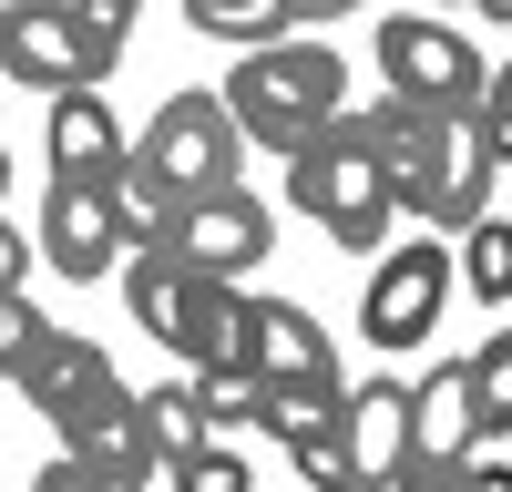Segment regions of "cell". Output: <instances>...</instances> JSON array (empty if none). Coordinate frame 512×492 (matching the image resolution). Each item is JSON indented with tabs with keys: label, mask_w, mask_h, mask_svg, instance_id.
<instances>
[{
	"label": "cell",
	"mask_w": 512,
	"mask_h": 492,
	"mask_svg": "<svg viewBox=\"0 0 512 492\" xmlns=\"http://www.w3.org/2000/svg\"><path fill=\"white\" fill-rule=\"evenodd\" d=\"M21 400L62 431V451H52V472H41V492H82V482H164V472H175V462L154 451L134 390H123L113 349L72 339V328H52V339L31 349Z\"/></svg>",
	"instance_id": "obj_1"
},
{
	"label": "cell",
	"mask_w": 512,
	"mask_h": 492,
	"mask_svg": "<svg viewBox=\"0 0 512 492\" xmlns=\"http://www.w3.org/2000/svg\"><path fill=\"white\" fill-rule=\"evenodd\" d=\"M379 123V154H390V195H400V216L410 226H472L482 205H492V175H502V154L482 134V113L472 103H400V93H379L369 103Z\"/></svg>",
	"instance_id": "obj_2"
},
{
	"label": "cell",
	"mask_w": 512,
	"mask_h": 492,
	"mask_svg": "<svg viewBox=\"0 0 512 492\" xmlns=\"http://www.w3.org/2000/svg\"><path fill=\"white\" fill-rule=\"evenodd\" d=\"M236 144H246V134H236L226 93H175V103H154V123L123 144V175H113L134 236H164L195 195L236 185Z\"/></svg>",
	"instance_id": "obj_3"
},
{
	"label": "cell",
	"mask_w": 512,
	"mask_h": 492,
	"mask_svg": "<svg viewBox=\"0 0 512 492\" xmlns=\"http://www.w3.org/2000/svg\"><path fill=\"white\" fill-rule=\"evenodd\" d=\"M287 205H297V216H318L338 246L379 257V246H390V216H400V195H390V154H379V123L338 103L318 134L287 154Z\"/></svg>",
	"instance_id": "obj_4"
},
{
	"label": "cell",
	"mask_w": 512,
	"mask_h": 492,
	"mask_svg": "<svg viewBox=\"0 0 512 492\" xmlns=\"http://www.w3.org/2000/svg\"><path fill=\"white\" fill-rule=\"evenodd\" d=\"M338 103H349V62H338L328 41H297V31L246 41L236 72H226V113H236V134H256L267 154H297Z\"/></svg>",
	"instance_id": "obj_5"
},
{
	"label": "cell",
	"mask_w": 512,
	"mask_h": 492,
	"mask_svg": "<svg viewBox=\"0 0 512 492\" xmlns=\"http://www.w3.org/2000/svg\"><path fill=\"white\" fill-rule=\"evenodd\" d=\"M113 277H123V298H134V328H154V339L175 349L185 369H205V359L236 349V277L175 257L164 236H134Z\"/></svg>",
	"instance_id": "obj_6"
},
{
	"label": "cell",
	"mask_w": 512,
	"mask_h": 492,
	"mask_svg": "<svg viewBox=\"0 0 512 492\" xmlns=\"http://www.w3.org/2000/svg\"><path fill=\"white\" fill-rule=\"evenodd\" d=\"M441 298H451V246H431V236L379 246V267L359 287V339L400 359V349H420L441 328Z\"/></svg>",
	"instance_id": "obj_7"
},
{
	"label": "cell",
	"mask_w": 512,
	"mask_h": 492,
	"mask_svg": "<svg viewBox=\"0 0 512 492\" xmlns=\"http://www.w3.org/2000/svg\"><path fill=\"white\" fill-rule=\"evenodd\" d=\"M113 62L93 52L72 0H0V82L21 93H62V82H103Z\"/></svg>",
	"instance_id": "obj_8"
},
{
	"label": "cell",
	"mask_w": 512,
	"mask_h": 492,
	"mask_svg": "<svg viewBox=\"0 0 512 492\" xmlns=\"http://www.w3.org/2000/svg\"><path fill=\"white\" fill-rule=\"evenodd\" d=\"M123 246H134V216H123V195H113V185H82V175H52L31 257H52L72 287H93V277H113V267H123Z\"/></svg>",
	"instance_id": "obj_9"
},
{
	"label": "cell",
	"mask_w": 512,
	"mask_h": 492,
	"mask_svg": "<svg viewBox=\"0 0 512 492\" xmlns=\"http://www.w3.org/2000/svg\"><path fill=\"white\" fill-rule=\"evenodd\" d=\"M379 72H390L400 103H472L482 113V52L451 21H379Z\"/></svg>",
	"instance_id": "obj_10"
},
{
	"label": "cell",
	"mask_w": 512,
	"mask_h": 492,
	"mask_svg": "<svg viewBox=\"0 0 512 492\" xmlns=\"http://www.w3.org/2000/svg\"><path fill=\"white\" fill-rule=\"evenodd\" d=\"M164 246L195 267H216V277H256L267 267V246H277V216L256 205L246 185H216V195H195L175 226H164Z\"/></svg>",
	"instance_id": "obj_11"
},
{
	"label": "cell",
	"mask_w": 512,
	"mask_h": 492,
	"mask_svg": "<svg viewBox=\"0 0 512 492\" xmlns=\"http://www.w3.org/2000/svg\"><path fill=\"white\" fill-rule=\"evenodd\" d=\"M226 359H246L256 380H318V390H338V349H328V328L297 298H236V349Z\"/></svg>",
	"instance_id": "obj_12"
},
{
	"label": "cell",
	"mask_w": 512,
	"mask_h": 492,
	"mask_svg": "<svg viewBox=\"0 0 512 492\" xmlns=\"http://www.w3.org/2000/svg\"><path fill=\"white\" fill-rule=\"evenodd\" d=\"M472 369L461 359H441L431 380H410V441H400V472L390 482H441V472H461L472 462Z\"/></svg>",
	"instance_id": "obj_13"
},
{
	"label": "cell",
	"mask_w": 512,
	"mask_h": 492,
	"mask_svg": "<svg viewBox=\"0 0 512 492\" xmlns=\"http://www.w3.org/2000/svg\"><path fill=\"white\" fill-rule=\"evenodd\" d=\"M41 154H52V175H82V185H113V175H123V123L103 113L93 82H62V93H52Z\"/></svg>",
	"instance_id": "obj_14"
},
{
	"label": "cell",
	"mask_w": 512,
	"mask_h": 492,
	"mask_svg": "<svg viewBox=\"0 0 512 492\" xmlns=\"http://www.w3.org/2000/svg\"><path fill=\"white\" fill-rule=\"evenodd\" d=\"M400 441H410V390L400 380H359L349 390V472L359 482H390L400 472Z\"/></svg>",
	"instance_id": "obj_15"
},
{
	"label": "cell",
	"mask_w": 512,
	"mask_h": 492,
	"mask_svg": "<svg viewBox=\"0 0 512 492\" xmlns=\"http://www.w3.org/2000/svg\"><path fill=\"white\" fill-rule=\"evenodd\" d=\"M451 246H461V257H451V277L472 287L482 308H502V298H512V216H492V205H482L472 226H451Z\"/></svg>",
	"instance_id": "obj_16"
},
{
	"label": "cell",
	"mask_w": 512,
	"mask_h": 492,
	"mask_svg": "<svg viewBox=\"0 0 512 492\" xmlns=\"http://www.w3.org/2000/svg\"><path fill=\"white\" fill-rule=\"evenodd\" d=\"M185 21L205 41H226V52H246V41H277L308 21V0H185Z\"/></svg>",
	"instance_id": "obj_17"
},
{
	"label": "cell",
	"mask_w": 512,
	"mask_h": 492,
	"mask_svg": "<svg viewBox=\"0 0 512 492\" xmlns=\"http://www.w3.org/2000/svg\"><path fill=\"white\" fill-rule=\"evenodd\" d=\"M134 410H144V431H154V451H164V462H185V451L216 431V421H205L195 369H185V380H164V390H134Z\"/></svg>",
	"instance_id": "obj_18"
},
{
	"label": "cell",
	"mask_w": 512,
	"mask_h": 492,
	"mask_svg": "<svg viewBox=\"0 0 512 492\" xmlns=\"http://www.w3.org/2000/svg\"><path fill=\"white\" fill-rule=\"evenodd\" d=\"M461 369H472V431L502 441V431H512V328H492Z\"/></svg>",
	"instance_id": "obj_19"
},
{
	"label": "cell",
	"mask_w": 512,
	"mask_h": 492,
	"mask_svg": "<svg viewBox=\"0 0 512 492\" xmlns=\"http://www.w3.org/2000/svg\"><path fill=\"white\" fill-rule=\"evenodd\" d=\"M175 482H185V492H246V451H236V431H205L185 462H175Z\"/></svg>",
	"instance_id": "obj_20"
},
{
	"label": "cell",
	"mask_w": 512,
	"mask_h": 492,
	"mask_svg": "<svg viewBox=\"0 0 512 492\" xmlns=\"http://www.w3.org/2000/svg\"><path fill=\"white\" fill-rule=\"evenodd\" d=\"M72 11H82V31H93V52L123 62V41H134V11H144V0H72Z\"/></svg>",
	"instance_id": "obj_21"
},
{
	"label": "cell",
	"mask_w": 512,
	"mask_h": 492,
	"mask_svg": "<svg viewBox=\"0 0 512 492\" xmlns=\"http://www.w3.org/2000/svg\"><path fill=\"white\" fill-rule=\"evenodd\" d=\"M482 134H492V154L512 164V62H502V72L482 82Z\"/></svg>",
	"instance_id": "obj_22"
},
{
	"label": "cell",
	"mask_w": 512,
	"mask_h": 492,
	"mask_svg": "<svg viewBox=\"0 0 512 492\" xmlns=\"http://www.w3.org/2000/svg\"><path fill=\"white\" fill-rule=\"evenodd\" d=\"M338 11H359V0H308V21H338Z\"/></svg>",
	"instance_id": "obj_23"
},
{
	"label": "cell",
	"mask_w": 512,
	"mask_h": 492,
	"mask_svg": "<svg viewBox=\"0 0 512 492\" xmlns=\"http://www.w3.org/2000/svg\"><path fill=\"white\" fill-rule=\"evenodd\" d=\"M482 21H512V0H482Z\"/></svg>",
	"instance_id": "obj_24"
},
{
	"label": "cell",
	"mask_w": 512,
	"mask_h": 492,
	"mask_svg": "<svg viewBox=\"0 0 512 492\" xmlns=\"http://www.w3.org/2000/svg\"><path fill=\"white\" fill-rule=\"evenodd\" d=\"M0 195H11V154H0Z\"/></svg>",
	"instance_id": "obj_25"
},
{
	"label": "cell",
	"mask_w": 512,
	"mask_h": 492,
	"mask_svg": "<svg viewBox=\"0 0 512 492\" xmlns=\"http://www.w3.org/2000/svg\"><path fill=\"white\" fill-rule=\"evenodd\" d=\"M0 93H11V82H0Z\"/></svg>",
	"instance_id": "obj_26"
}]
</instances>
